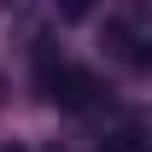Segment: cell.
<instances>
[{
  "instance_id": "6da1fadb",
  "label": "cell",
  "mask_w": 152,
  "mask_h": 152,
  "mask_svg": "<svg viewBox=\"0 0 152 152\" xmlns=\"http://www.w3.org/2000/svg\"><path fill=\"white\" fill-rule=\"evenodd\" d=\"M41 94L53 99V105H64V111H94L99 105V76L82 70V64H64V58L41 53Z\"/></svg>"
},
{
  "instance_id": "3957f363",
  "label": "cell",
  "mask_w": 152,
  "mask_h": 152,
  "mask_svg": "<svg viewBox=\"0 0 152 152\" xmlns=\"http://www.w3.org/2000/svg\"><path fill=\"white\" fill-rule=\"evenodd\" d=\"M53 6H58V18H70V23H82V18H88V12L99 6V0H53Z\"/></svg>"
},
{
  "instance_id": "7a4b0ae2",
  "label": "cell",
  "mask_w": 152,
  "mask_h": 152,
  "mask_svg": "<svg viewBox=\"0 0 152 152\" xmlns=\"http://www.w3.org/2000/svg\"><path fill=\"white\" fill-rule=\"evenodd\" d=\"M105 152H140V123H123V129L105 140Z\"/></svg>"
},
{
  "instance_id": "277c9868",
  "label": "cell",
  "mask_w": 152,
  "mask_h": 152,
  "mask_svg": "<svg viewBox=\"0 0 152 152\" xmlns=\"http://www.w3.org/2000/svg\"><path fill=\"white\" fill-rule=\"evenodd\" d=\"M0 152H23V146H0Z\"/></svg>"
}]
</instances>
